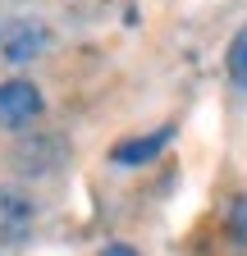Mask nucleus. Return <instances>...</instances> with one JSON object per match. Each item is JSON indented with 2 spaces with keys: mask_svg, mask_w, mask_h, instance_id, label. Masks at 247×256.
<instances>
[{
  "mask_svg": "<svg viewBox=\"0 0 247 256\" xmlns=\"http://www.w3.org/2000/svg\"><path fill=\"white\" fill-rule=\"evenodd\" d=\"M37 114H42L37 82H28V78L0 82V124H5V128H23V124H32Z\"/></svg>",
  "mask_w": 247,
  "mask_h": 256,
  "instance_id": "nucleus-1",
  "label": "nucleus"
},
{
  "mask_svg": "<svg viewBox=\"0 0 247 256\" xmlns=\"http://www.w3.org/2000/svg\"><path fill=\"white\" fill-rule=\"evenodd\" d=\"M32 202L18 188H0V247H23L32 234Z\"/></svg>",
  "mask_w": 247,
  "mask_h": 256,
  "instance_id": "nucleus-2",
  "label": "nucleus"
},
{
  "mask_svg": "<svg viewBox=\"0 0 247 256\" xmlns=\"http://www.w3.org/2000/svg\"><path fill=\"white\" fill-rule=\"evenodd\" d=\"M170 138H174V128L165 124V128H156V133H146V138H128V142H119V146L110 151V160H114V165H124V170L146 165V160H156V156L170 146Z\"/></svg>",
  "mask_w": 247,
  "mask_h": 256,
  "instance_id": "nucleus-3",
  "label": "nucleus"
},
{
  "mask_svg": "<svg viewBox=\"0 0 247 256\" xmlns=\"http://www.w3.org/2000/svg\"><path fill=\"white\" fill-rule=\"evenodd\" d=\"M42 46H46V28H42V23H14V28L5 32V60H10V64L32 60Z\"/></svg>",
  "mask_w": 247,
  "mask_h": 256,
  "instance_id": "nucleus-4",
  "label": "nucleus"
},
{
  "mask_svg": "<svg viewBox=\"0 0 247 256\" xmlns=\"http://www.w3.org/2000/svg\"><path fill=\"white\" fill-rule=\"evenodd\" d=\"M229 78H234V87L247 92V23L238 28V37L229 42Z\"/></svg>",
  "mask_w": 247,
  "mask_h": 256,
  "instance_id": "nucleus-5",
  "label": "nucleus"
},
{
  "mask_svg": "<svg viewBox=\"0 0 247 256\" xmlns=\"http://www.w3.org/2000/svg\"><path fill=\"white\" fill-rule=\"evenodd\" d=\"M229 229H234V238L247 247V197H234V210H229Z\"/></svg>",
  "mask_w": 247,
  "mask_h": 256,
  "instance_id": "nucleus-6",
  "label": "nucleus"
},
{
  "mask_svg": "<svg viewBox=\"0 0 247 256\" xmlns=\"http://www.w3.org/2000/svg\"><path fill=\"white\" fill-rule=\"evenodd\" d=\"M101 256H138V252H133V247H124V242H114V247H106Z\"/></svg>",
  "mask_w": 247,
  "mask_h": 256,
  "instance_id": "nucleus-7",
  "label": "nucleus"
}]
</instances>
